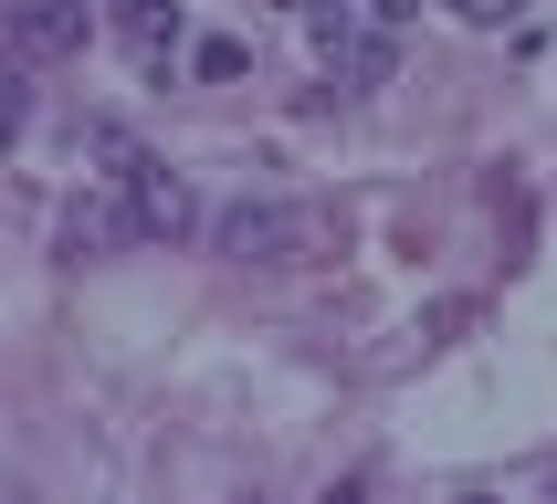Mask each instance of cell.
<instances>
[{
    "label": "cell",
    "instance_id": "6da1fadb",
    "mask_svg": "<svg viewBox=\"0 0 557 504\" xmlns=\"http://www.w3.org/2000/svg\"><path fill=\"white\" fill-rule=\"evenodd\" d=\"M211 242L232 263H252V274H306V263L337 252V211H315V200H232Z\"/></svg>",
    "mask_w": 557,
    "mask_h": 504
},
{
    "label": "cell",
    "instance_id": "7a4b0ae2",
    "mask_svg": "<svg viewBox=\"0 0 557 504\" xmlns=\"http://www.w3.org/2000/svg\"><path fill=\"white\" fill-rule=\"evenodd\" d=\"M116 189H126V211H137V242H180L189 220H200V211H189V179H180V168H158L148 148L116 158Z\"/></svg>",
    "mask_w": 557,
    "mask_h": 504
},
{
    "label": "cell",
    "instance_id": "3957f363",
    "mask_svg": "<svg viewBox=\"0 0 557 504\" xmlns=\"http://www.w3.org/2000/svg\"><path fill=\"white\" fill-rule=\"evenodd\" d=\"M85 0H22L11 11V53L22 63H53V53H85Z\"/></svg>",
    "mask_w": 557,
    "mask_h": 504
},
{
    "label": "cell",
    "instance_id": "277c9868",
    "mask_svg": "<svg viewBox=\"0 0 557 504\" xmlns=\"http://www.w3.org/2000/svg\"><path fill=\"white\" fill-rule=\"evenodd\" d=\"M116 242H137L126 189H95V200H74V211H63V252H74V263H95V252H116Z\"/></svg>",
    "mask_w": 557,
    "mask_h": 504
},
{
    "label": "cell",
    "instance_id": "5b68a950",
    "mask_svg": "<svg viewBox=\"0 0 557 504\" xmlns=\"http://www.w3.org/2000/svg\"><path fill=\"white\" fill-rule=\"evenodd\" d=\"M189 63H200L211 85H232V74H243V63H252V42H232V32H211V42H200V53H189Z\"/></svg>",
    "mask_w": 557,
    "mask_h": 504
},
{
    "label": "cell",
    "instance_id": "8992f818",
    "mask_svg": "<svg viewBox=\"0 0 557 504\" xmlns=\"http://www.w3.org/2000/svg\"><path fill=\"white\" fill-rule=\"evenodd\" d=\"M22 105H32V85H22V63H0V148L22 137Z\"/></svg>",
    "mask_w": 557,
    "mask_h": 504
},
{
    "label": "cell",
    "instance_id": "52a82bcc",
    "mask_svg": "<svg viewBox=\"0 0 557 504\" xmlns=\"http://www.w3.org/2000/svg\"><path fill=\"white\" fill-rule=\"evenodd\" d=\"M442 11H463V22H484V32H495V22H516L527 0H442Z\"/></svg>",
    "mask_w": 557,
    "mask_h": 504
},
{
    "label": "cell",
    "instance_id": "ba28073f",
    "mask_svg": "<svg viewBox=\"0 0 557 504\" xmlns=\"http://www.w3.org/2000/svg\"><path fill=\"white\" fill-rule=\"evenodd\" d=\"M410 11H421V0H369V22H379V32H400Z\"/></svg>",
    "mask_w": 557,
    "mask_h": 504
},
{
    "label": "cell",
    "instance_id": "9c48e42d",
    "mask_svg": "<svg viewBox=\"0 0 557 504\" xmlns=\"http://www.w3.org/2000/svg\"><path fill=\"white\" fill-rule=\"evenodd\" d=\"M315 504H358V483H326V494H315Z\"/></svg>",
    "mask_w": 557,
    "mask_h": 504
},
{
    "label": "cell",
    "instance_id": "30bf717a",
    "mask_svg": "<svg viewBox=\"0 0 557 504\" xmlns=\"http://www.w3.org/2000/svg\"><path fill=\"white\" fill-rule=\"evenodd\" d=\"M473 504H484V494H473Z\"/></svg>",
    "mask_w": 557,
    "mask_h": 504
}]
</instances>
